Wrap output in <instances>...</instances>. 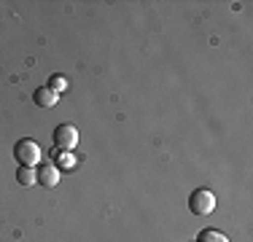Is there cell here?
<instances>
[{"label":"cell","mask_w":253,"mask_h":242,"mask_svg":"<svg viewBox=\"0 0 253 242\" xmlns=\"http://www.w3.org/2000/svg\"><path fill=\"white\" fill-rule=\"evenodd\" d=\"M200 242H226V237L221 232H213V229H205L200 234Z\"/></svg>","instance_id":"ba28073f"},{"label":"cell","mask_w":253,"mask_h":242,"mask_svg":"<svg viewBox=\"0 0 253 242\" xmlns=\"http://www.w3.org/2000/svg\"><path fill=\"white\" fill-rule=\"evenodd\" d=\"M54 145L57 151H73L78 145V129L73 124H59L54 129Z\"/></svg>","instance_id":"3957f363"},{"label":"cell","mask_w":253,"mask_h":242,"mask_svg":"<svg viewBox=\"0 0 253 242\" xmlns=\"http://www.w3.org/2000/svg\"><path fill=\"white\" fill-rule=\"evenodd\" d=\"M16 180H19L22 186H33V183H38L35 167H19V169H16Z\"/></svg>","instance_id":"8992f818"},{"label":"cell","mask_w":253,"mask_h":242,"mask_svg":"<svg viewBox=\"0 0 253 242\" xmlns=\"http://www.w3.org/2000/svg\"><path fill=\"white\" fill-rule=\"evenodd\" d=\"M59 167H65V169L76 167V156L70 154V151H59V154H57V169Z\"/></svg>","instance_id":"52a82bcc"},{"label":"cell","mask_w":253,"mask_h":242,"mask_svg":"<svg viewBox=\"0 0 253 242\" xmlns=\"http://www.w3.org/2000/svg\"><path fill=\"white\" fill-rule=\"evenodd\" d=\"M14 156L19 161V167H38L41 164V145L35 140H19L14 145Z\"/></svg>","instance_id":"6da1fadb"},{"label":"cell","mask_w":253,"mask_h":242,"mask_svg":"<svg viewBox=\"0 0 253 242\" xmlns=\"http://www.w3.org/2000/svg\"><path fill=\"white\" fill-rule=\"evenodd\" d=\"M33 100H35V105H38V108H54V105H57V100H59V94H54L49 86H41L38 92L33 94Z\"/></svg>","instance_id":"5b68a950"},{"label":"cell","mask_w":253,"mask_h":242,"mask_svg":"<svg viewBox=\"0 0 253 242\" xmlns=\"http://www.w3.org/2000/svg\"><path fill=\"white\" fill-rule=\"evenodd\" d=\"M35 175H38V183L46 186V189H54L59 183V169H57V164H49V161H43L35 169Z\"/></svg>","instance_id":"277c9868"},{"label":"cell","mask_w":253,"mask_h":242,"mask_svg":"<svg viewBox=\"0 0 253 242\" xmlns=\"http://www.w3.org/2000/svg\"><path fill=\"white\" fill-rule=\"evenodd\" d=\"M49 89H51L54 94H62L65 89H68V81H65L62 76H54V78H51V83H49Z\"/></svg>","instance_id":"9c48e42d"},{"label":"cell","mask_w":253,"mask_h":242,"mask_svg":"<svg viewBox=\"0 0 253 242\" xmlns=\"http://www.w3.org/2000/svg\"><path fill=\"white\" fill-rule=\"evenodd\" d=\"M213 207H215V197L210 191H205V189L194 191L189 197V210L194 215H210V213H213Z\"/></svg>","instance_id":"7a4b0ae2"}]
</instances>
